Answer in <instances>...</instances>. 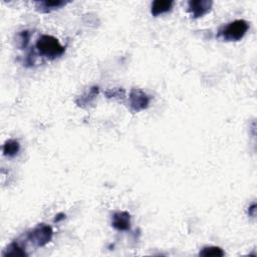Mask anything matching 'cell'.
Returning a JSON list of instances; mask_svg holds the SVG:
<instances>
[{
    "instance_id": "8",
    "label": "cell",
    "mask_w": 257,
    "mask_h": 257,
    "mask_svg": "<svg viewBox=\"0 0 257 257\" xmlns=\"http://www.w3.org/2000/svg\"><path fill=\"white\" fill-rule=\"evenodd\" d=\"M68 2L62 1V0H56V1H51V0H41V1H35L36 10L41 13H50L52 11L60 9L65 6Z\"/></svg>"
},
{
    "instance_id": "11",
    "label": "cell",
    "mask_w": 257,
    "mask_h": 257,
    "mask_svg": "<svg viewBox=\"0 0 257 257\" xmlns=\"http://www.w3.org/2000/svg\"><path fill=\"white\" fill-rule=\"evenodd\" d=\"M28 253L26 252V249L23 248L17 241H14L10 243L2 252L3 257H16V256H27Z\"/></svg>"
},
{
    "instance_id": "14",
    "label": "cell",
    "mask_w": 257,
    "mask_h": 257,
    "mask_svg": "<svg viewBox=\"0 0 257 257\" xmlns=\"http://www.w3.org/2000/svg\"><path fill=\"white\" fill-rule=\"evenodd\" d=\"M126 95V90L124 88H120V87H115L113 89H108L105 91V96L108 99H119V100H123L125 98Z\"/></svg>"
},
{
    "instance_id": "15",
    "label": "cell",
    "mask_w": 257,
    "mask_h": 257,
    "mask_svg": "<svg viewBox=\"0 0 257 257\" xmlns=\"http://www.w3.org/2000/svg\"><path fill=\"white\" fill-rule=\"evenodd\" d=\"M255 211H256V204L253 203V204L249 207V210H248V214H249V216L254 217V216H255Z\"/></svg>"
},
{
    "instance_id": "16",
    "label": "cell",
    "mask_w": 257,
    "mask_h": 257,
    "mask_svg": "<svg viewBox=\"0 0 257 257\" xmlns=\"http://www.w3.org/2000/svg\"><path fill=\"white\" fill-rule=\"evenodd\" d=\"M63 219H65V214H63V213H59V214H57V215L56 216L55 222L58 223V222H60V221L63 220Z\"/></svg>"
},
{
    "instance_id": "13",
    "label": "cell",
    "mask_w": 257,
    "mask_h": 257,
    "mask_svg": "<svg viewBox=\"0 0 257 257\" xmlns=\"http://www.w3.org/2000/svg\"><path fill=\"white\" fill-rule=\"evenodd\" d=\"M30 32L29 30H22L17 35V46L20 50L27 49L30 41Z\"/></svg>"
},
{
    "instance_id": "2",
    "label": "cell",
    "mask_w": 257,
    "mask_h": 257,
    "mask_svg": "<svg viewBox=\"0 0 257 257\" xmlns=\"http://www.w3.org/2000/svg\"><path fill=\"white\" fill-rule=\"evenodd\" d=\"M249 29V23L244 19H237L222 27L218 31V37L225 41H239Z\"/></svg>"
},
{
    "instance_id": "10",
    "label": "cell",
    "mask_w": 257,
    "mask_h": 257,
    "mask_svg": "<svg viewBox=\"0 0 257 257\" xmlns=\"http://www.w3.org/2000/svg\"><path fill=\"white\" fill-rule=\"evenodd\" d=\"M2 151H3V155L5 157L13 158V157H15L19 153V151H20V144H19V142L17 141V140L9 139L4 143Z\"/></svg>"
},
{
    "instance_id": "4",
    "label": "cell",
    "mask_w": 257,
    "mask_h": 257,
    "mask_svg": "<svg viewBox=\"0 0 257 257\" xmlns=\"http://www.w3.org/2000/svg\"><path fill=\"white\" fill-rule=\"evenodd\" d=\"M150 102V96L147 95L144 90L140 88L131 89L129 96V105L133 113H140L148 109Z\"/></svg>"
},
{
    "instance_id": "12",
    "label": "cell",
    "mask_w": 257,
    "mask_h": 257,
    "mask_svg": "<svg viewBox=\"0 0 257 257\" xmlns=\"http://www.w3.org/2000/svg\"><path fill=\"white\" fill-rule=\"evenodd\" d=\"M224 254L225 253L223 251V249L218 246H206L199 252V255L204 256V257H210V256L221 257V256H224Z\"/></svg>"
},
{
    "instance_id": "3",
    "label": "cell",
    "mask_w": 257,
    "mask_h": 257,
    "mask_svg": "<svg viewBox=\"0 0 257 257\" xmlns=\"http://www.w3.org/2000/svg\"><path fill=\"white\" fill-rule=\"evenodd\" d=\"M53 236V228L48 224L40 223L28 232L27 238L35 247H43L52 241Z\"/></svg>"
},
{
    "instance_id": "5",
    "label": "cell",
    "mask_w": 257,
    "mask_h": 257,
    "mask_svg": "<svg viewBox=\"0 0 257 257\" xmlns=\"http://www.w3.org/2000/svg\"><path fill=\"white\" fill-rule=\"evenodd\" d=\"M213 2L210 0H190L188 2V12L194 19L201 18L211 11Z\"/></svg>"
},
{
    "instance_id": "7",
    "label": "cell",
    "mask_w": 257,
    "mask_h": 257,
    "mask_svg": "<svg viewBox=\"0 0 257 257\" xmlns=\"http://www.w3.org/2000/svg\"><path fill=\"white\" fill-rule=\"evenodd\" d=\"M100 92V87L97 86H93L91 87H89L86 91H85L83 95H81L77 100H76V104L83 109H87L89 108L91 105H93L95 103L98 95Z\"/></svg>"
},
{
    "instance_id": "6",
    "label": "cell",
    "mask_w": 257,
    "mask_h": 257,
    "mask_svg": "<svg viewBox=\"0 0 257 257\" xmlns=\"http://www.w3.org/2000/svg\"><path fill=\"white\" fill-rule=\"evenodd\" d=\"M112 226L118 231H129L131 229V214L127 211H119L112 216Z\"/></svg>"
},
{
    "instance_id": "1",
    "label": "cell",
    "mask_w": 257,
    "mask_h": 257,
    "mask_svg": "<svg viewBox=\"0 0 257 257\" xmlns=\"http://www.w3.org/2000/svg\"><path fill=\"white\" fill-rule=\"evenodd\" d=\"M35 46L41 56L52 59L59 57L65 53V48L60 44L58 39L49 34L41 35L37 39Z\"/></svg>"
},
{
    "instance_id": "9",
    "label": "cell",
    "mask_w": 257,
    "mask_h": 257,
    "mask_svg": "<svg viewBox=\"0 0 257 257\" xmlns=\"http://www.w3.org/2000/svg\"><path fill=\"white\" fill-rule=\"evenodd\" d=\"M173 1H169V0H155V1L151 5V13L153 16L158 17L162 14H165L173 8Z\"/></svg>"
}]
</instances>
